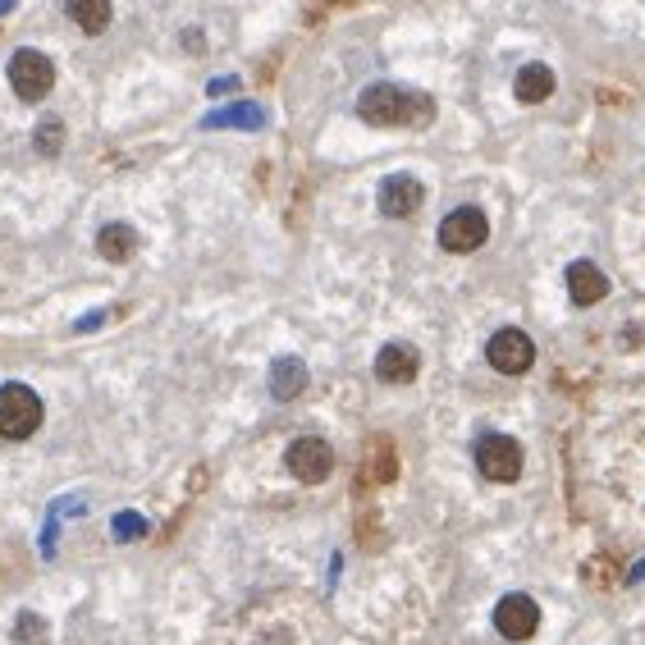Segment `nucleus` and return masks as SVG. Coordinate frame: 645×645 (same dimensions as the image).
Instances as JSON below:
<instances>
[{
  "label": "nucleus",
  "instance_id": "obj_1",
  "mask_svg": "<svg viewBox=\"0 0 645 645\" xmlns=\"http://www.w3.org/2000/svg\"><path fill=\"white\" fill-rule=\"evenodd\" d=\"M357 115L376 129H403V124H430L435 115V101L421 97V92H408V87L394 83H371L357 97Z\"/></svg>",
  "mask_w": 645,
  "mask_h": 645
},
{
  "label": "nucleus",
  "instance_id": "obj_2",
  "mask_svg": "<svg viewBox=\"0 0 645 645\" xmlns=\"http://www.w3.org/2000/svg\"><path fill=\"white\" fill-rule=\"evenodd\" d=\"M42 426V398L28 385H0V440H28Z\"/></svg>",
  "mask_w": 645,
  "mask_h": 645
},
{
  "label": "nucleus",
  "instance_id": "obj_3",
  "mask_svg": "<svg viewBox=\"0 0 645 645\" xmlns=\"http://www.w3.org/2000/svg\"><path fill=\"white\" fill-rule=\"evenodd\" d=\"M10 87L19 101H46L55 87V65L51 55L33 51V46H23V51L10 55Z\"/></svg>",
  "mask_w": 645,
  "mask_h": 645
},
{
  "label": "nucleus",
  "instance_id": "obj_4",
  "mask_svg": "<svg viewBox=\"0 0 645 645\" xmlns=\"http://www.w3.org/2000/svg\"><path fill=\"white\" fill-rule=\"evenodd\" d=\"M476 472L495 485H513L522 476V444L508 435H481L476 440Z\"/></svg>",
  "mask_w": 645,
  "mask_h": 645
},
{
  "label": "nucleus",
  "instance_id": "obj_5",
  "mask_svg": "<svg viewBox=\"0 0 645 645\" xmlns=\"http://www.w3.org/2000/svg\"><path fill=\"white\" fill-rule=\"evenodd\" d=\"M490 238V220L481 206H458L440 220V248L444 252H476Z\"/></svg>",
  "mask_w": 645,
  "mask_h": 645
},
{
  "label": "nucleus",
  "instance_id": "obj_6",
  "mask_svg": "<svg viewBox=\"0 0 645 645\" xmlns=\"http://www.w3.org/2000/svg\"><path fill=\"white\" fill-rule=\"evenodd\" d=\"M485 357L495 366L499 376H527L531 366H536V344H531L522 330H495L490 334V344H485Z\"/></svg>",
  "mask_w": 645,
  "mask_h": 645
},
{
  "label": "nucleus",
  "instance_id": "obj_7",
  "mask_svg": "<svg viewBox=\"0 0 645 645\" xmlns=\"http://www.w3.org/2000/svg\"><path fill=\"white\" fill-rule=\"evenodd\" d=\"M284 463H289V472L298 476V481L321 485L325 476L334 472V449L321 435H298V440L289 444V453H284Z\"/></svg>",
  "mask_w": 645,
  "mask_h": 645
},
{
  "label": "nucleus",
  "instance_id": "obj_8",
  "mask_svg": "<svg viewBox=\"0 0 645 645\" xmlns=\"http://www.w3.org/2000/svg\"><path fill=\"white\" fill-rule=\"evenodd\" d=\"M495 627L504 641H531L540 627V604L531 600V595H504V600L495 604Z\"/></svg>",
  "mask_w": 645,
  "mask_h": 645
},
{
  "label": "nucleus",
  "instance_id": "obj_9",
  "mask_svg": "<svg viewBox=\"0 0 645 645\" xmlns=\"http://www.w3.org/2000/svg\"><path fill=\"white\" fill-rule=\"evenodd\" d=\"M421 202H426V188H421L412 174H389V179L380 183V211H385L389 220H408V215H417Z\"/></svg>",
  "mask_w": 645,
  "mask_h": 645
},
{
  "label": "nucleus",
  "instance_id": "obj_10",
  "mask_svg": "<svg viewBox=\"0 0 645 645\" xmlns=\"http://www.w3.org/2000/svg\"><path fill=\"white\" fill-rule=\"evenodd\" d=\"M421 371V353L412 344H385L376 353V376L385 385H412Z\"/></svg>",
  "mask_w": 645,
  "mask_h": 645
},
{
  "label": "nucleus",
  "instance_id": "obj_11",
  "mask_svg": "<svg viewBox=\"0 0 645 645\" xmlns=\"http://www.w3.org/2000/svg\"><path fill=\"white\" fill-rule=\"evenodd\" d=\"M568 293L577 307H595L609 298V275L595 270V261H572L568 266Z\"/></svg>",
  "mask_w": 645,
  "mask_h": 645
},
{
  "label": "nucleus",
  "instance_id": "obj_12",
  "mask_svg": "<svg viewBox=\"0 0 645 645\" xmlns=\"http://www.w3.org/2000/svg\"><path fill=\"white\" fill-rule=\"evenodd\" d=\"M97 252L106 261H115V266H124V261L138 252V229L133 225H124V220H115V225H106L97 234Z\"/></svg>",
  "mask_w": 645,
  "mask_h": 645
},
{
  "label": "nucleus",
  "instance_id": "obj_13",
  "mask_svg": "<svg viewBox=\"0 0 645 645\" xmlns=\"http://www.w3.org/2000/svg\"><path fill=\"white\" fill-rule=\"evenodd\" d=\"M513 92H517V101H527V106L549 101V92H554V69L549 65H522L513 78Z\"/></svg>",
  "mask_w": 645,
  "mask_h": 645
},
{
  "label": "nucleus",
  "instance_id": "obj_14",
  "mask_svg": "<svg viewBox=\"0 0 645 645\" xmlns=\"http://www.w3.org/2000/svg\"><path fill=\"white\" fill-rule=\"evenodd\" d=\"M266 124V110L252 106V101H234L225 110H211L202 119V129H261Z\"/></svg>",
  "mask_w": 645,
  "mask_h": 645
},
{
  "label": "nucleus",
  "instance_id": "obj_15",
  "mask_svg": "<svg viewBox=\"0 0 645 645\" xmlns=\"http://www.w3.org/2000/svg\"><path fill=\"white\" fill-rule=\"evenodd\" d=\"M302 389H307V366H302L298 357H280V362L270 366V394L280 398V403L298 398Z\"/></svg>",
  "mask_w": 645,
  "mask_h": 645
},
{
  "label": "nucleus",
  "instance_id": "obj_16",
  "mask_svg": "<svg viewBox=\"0 0 645 645\" xmlns=\"http://www.w3.org/2000/svg\"><path fill=\"white\" fill-rule=\"evenodd\" d=\"M69 19H74L83 33H106L110 5L106 0H74V5H69Z\"/></svg>",
  "mask_w": 645,
  "mask_h": 645
},
{
  "label": "nucleus",
  "instance_id": "obj_17",
  "mask_svg": "<svg viewBox=\"0 0 645 645\" xmlns=\"http://www.w3.org/2000/svg\"><path fill=\"white\" fill-rule=\"evenodd\" d=\"M60 142H65V124H60V119H46L42 129H37L33 147L42 151V156H55V151H60Z\"/></svg>",
  "mask_w": 645,
  "mask_h": 645
},
{
  "label": "nucleus",
  "instance_id": "obj_18",
  "mask_svg": "<svg viewBox=\"0 0 645 645\" xmlns=\"http://www.w3.org/2000/svg\"><path fill=\"white\" fill-rule=\"evenodd\" d=\"M14 636H19V645H42L46 641L42 613H19V627H14Z\"/></svg>",
  "mask_w": 645,
  "mask_h": 645
},
{
  "label": "nucleus",
  "instance_id": "obj_19",
  "mask_svg": "<svg viewBox=\"0 0 645 645\" xmlns=\"http://www.w3.org/2000/svg\"><path fill=\"white\" fill-rule=\"evenodd\" d=\"M581 577H586V581H600V591H613V586H618V568H613V559L586 563V568H581Z\"/></svg>",
  "mask_w": 645,
  "mask_h": 645
},
{
  "label": "nucleus",
  "instance_id": "obj_20",
  "mask_svg": "<svg viewBox=\"0 0 645 645\" xmlns=\"http://www.w3.org/2000/svg\"><path fill=\"white\" fill-rule=\"evenodd\" d=\"M142 531H147V522H142V517H133V513H124V517H115V536H142Z\"/></svg>",
  "mask_w": 645,
  "mask_h": 645
},
{
  "label": "nucleus",
  "instance_id": "obj_21",
  "mask_svg": "<svg viewBox=\"0 0 645 645\" xmlns=\"http://www.w3.org/2000/svg\"><path fill=\"white\" fill-rule=\"evenodd\" d=\"M220 92H234V78H220V83H211V97H220Z\"/></svg>",
  "mask_w": 645,
  "mask_h": 645
},
{
  "label": "nucleus",
  "instance_id": "obj_22",
  "mask_svg": "<svg viewBox=\"0 0 645 645\" xmlns=\"http://www.w3.org/2000/svg\"><path fill=\"white\" fill-rule=\"evenodd\" d=\"M641 577H645V559L636 563V568H627V577H623V581H627V586H632V581H641Z\"/></svg>",
  "mask_w": 645,
  "mask_h": 645
}]
</instances>
